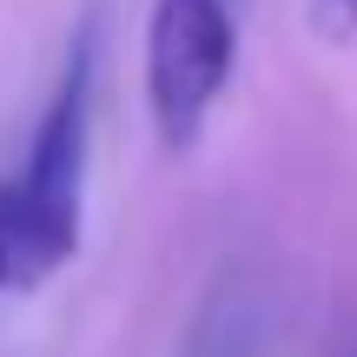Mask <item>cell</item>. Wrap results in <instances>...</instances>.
Returning a JSON list of instances; mask_svg holds the SVG:
<instances>
[{
    "label": "cell",
    "mask_w": 357,
    "mask_h": 357,
    "mask_svg": "<svg viewBox=\"0 0 357 357\" xmlns=\"http://www.w3.org/2000/svg\"><path fill=\"white\" fill-rule=\"evenodd\" d=\"M93 66H100V47H93V26H79L60 79H53V100L33 126L26 166L13 172L20 205H26V271H33V284H47L79 245L86 159H93Z\"/></svg>",
    "instance_id": "obj_1"
},
{
    "label": "cell",
    "mask_w": 357,
    "mask_h": 357,
    "mask_svg": "<svg viewBox=\"0 0 357 357\" xmlns=\"http://www.w3.org/2000/svg\"><path fill=\"white\" fill-rule=\"evenodd\" d=\"M238 66V0H153L146 13V113L166 153H192Z\"/></svg>",
    "instance_id": "obj_2"
},
{
    "label": "cell",
    "mask_w": 357,
    "mask_h": 357,
    "mask_svg": "<svg viewBox=\"0 0 357 357\" xmlns=\"http://www.w3.org/2000/svg\"><path fill=\"white\" fill-rule=\"evenodd\" d=\"M0 291H33V271H26V205H20V178H0Z\"/></svg>",
    "instance_id": "obj_3"
},
{
    "label": "cell",
    "mask_w": 357,
    "mask_h": 357,
    "mask_svg": "<svg viewBox=\"0 0 357 357\" xmlns=\"http://www.w3.org/2000/svg\"><path fill=\"white\" fill-rule=\"evenodd\" d=\"M311 26H318V40H331V47L357 40V0H311Z\"/></svg>",
    "instance_id": "obj_4"
}]
</instances>
